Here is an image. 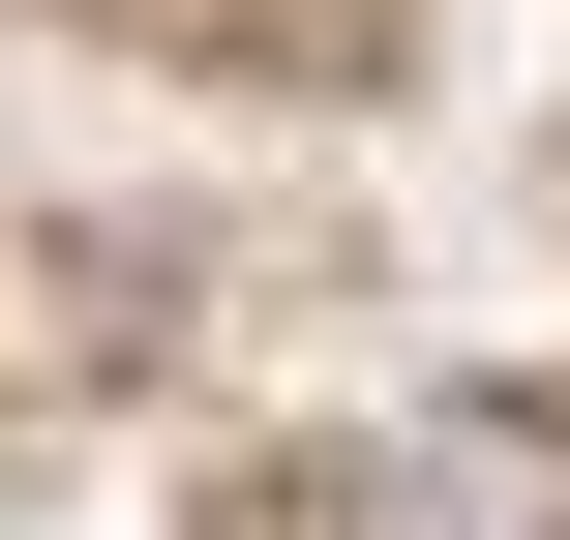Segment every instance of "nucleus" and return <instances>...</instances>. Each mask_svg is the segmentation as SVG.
Here are the masks:
<instances>
[{
  "label": "nucleus",
  "instance_id": "obj_1",
  "mask_svg": "<svg viewBox=\"0 0 570 540\" xmlns=\"http://www.w3.org/2000/svg\"><path fill=\"white\" fill-rule=\"evenodd\" d=\"M331 540H570V421L541 391H421L331 451Z\"/></svg>",
  "mask_w": 570,
  "mask_h": 540
}]
</instances>
